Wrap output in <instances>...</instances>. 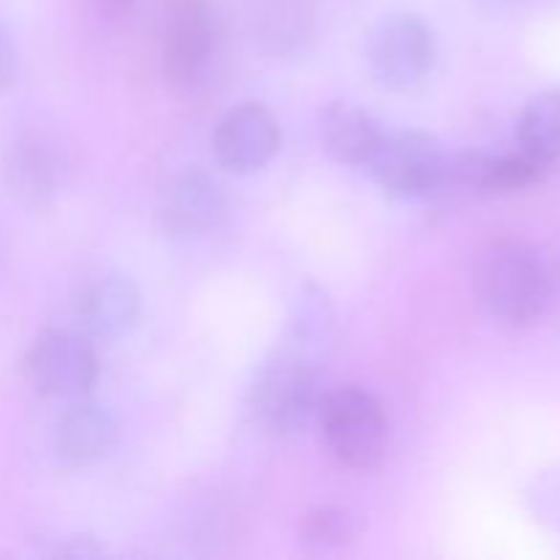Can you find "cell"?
Instances as JSON below:
<instances>
[{"mask_svg":"<svg viewBox=\"0 0 560 560\" xmlns=\"http://www.w3.org/2000/svg\"><path fill=\"white\" fill-rule=\"evenodd\" d=\"M131 3H135V0H98V5H102V11H107L109 16L124 14V11L129 9Z\"/></svg>","mask_w":560,"mask_h":560,"instance_id":"obj_19","label":"cell"},{"mask_svg":"<svg viewBox=\"0 0 560 560\" xmlns=\"http://www.w3.org/2000/svg\"><path fill=\"white\" fill-rule=\"evenodd\" d=\"M320 370L295 350L271 355L255 372L249 408L257 424L273 435H293L317 419L323 402Z\"/></svg>","mask_w":560,"mask_h":560,"instance_id":"obj_2","label":"cell"},{"mask_svg":"<svg viewBox=\"0 0 560 560\" xmlns=\"http://www.w3.org/2000/svg\"><path fill=\"white\" fill-rule=\"evenodd\" d=\"M317 421L328 452L345 468L372 470L386 457L388 416L370 388L348 383L326 392Z\"/></svg>","mask_w":560,"mask_h":560,"instance_id":"obj_3","label":"cell"},{"mask_svg":"<svg viewBox=\"0 0 560 560\" xmlns=\"http://www.w3.org/2000/svg\"><path fill=\"white\" fill-rule=\"evenodd\" d=\"M495 3H498V0H495Z\"/></svg>","mask_w":560,"mask_h":560,"instance_id":"obj_20","label":"cell"},{"mask_svg":"<svg viewBox=\"0 0 560 560\" xmlns=\"http://www.w3.org/2000/svg\"><path fill=\"white\" fill-rule=\"evenodd\" d=\"M27 383L42 397L80 399L93 388L98 377V355L91 339L82 331L52 328L33 339L22 361Z\"/></svg>","mask_w":560,"mask_h":560,"instance_id":"obj_5","label":"cell"},{"mask_svg":"<svg viewBox=\"0 0 560 560\" xmlns=\"http://www.w3.org/2000/svg\"><path fill=\"white\" fill-rule=\"evenodd\" d=\"M217 14L206 0H175L162 33V69L170 85L195 88L206 80L217 55Z\"/></svg>","mask_w":560,"mask_h":560,"instance_id":"obj_7","label":"cell"},{"mask_svg":"<svg viewBox=\"0 0 560 560\" xmlns=\"http://www.w3.org/2000/svg\"><path fill=\"white\" fill-rule=\"evenodd\" d=\"M520 148L545 164L560 162V91H545L528 102L517 126Z\"/></svg>","mask_w":560,"mask_h":560,"instance_id":"obj_15","label":"cell"},{"mask_svg":"<svg viewBox=\"0 0 560 560\" xmlns=\"http://www.w3.org/2000/svg\"><path fill=\"white\" fill-rule=\"evenodd\" d=\"M228 217V189L208 170H180L159 191L156 222L170 238H202L222 228Z\"/></svg>","mask_w":560,"mask_h":560,"instance_id":"obj_6","label":"cell"},{"mask_svg":"<svg viewBox=\"0 0 560 560\" xmlns=\"http://www.w3.org/2000/svg\"><path fill=\"white\" fill-rule=\"evenodd\" d=\"M260 38L273 55L304 52V44L312 38L310 9L299 0H279L262 16Z\"/></svg>","mask_w":560,"mask_h":560,"instance_id":"obj_17","label":"cell"},{"mask_svg":"<svg viewBox=\"0 0 560 560\" xmlns=\"http://www.w3.org/2000/svg\"><path fill=\"white\" fill-rule=\"evenodd\" d=\"M448 156L441 140L419 129L383 135L370 159V173L386 195L399 200H421L446 189Z\"/></svg>","mask_w":560,"mask_h":560,"instance_id":"obj_4","label":"cell"},{"mask_svg":"<svg viewBox=\"0 0 560 560\" xmlns=\"http://www.w3.org/2000/svg\"><path fill=\"white\" fill-rule=\"evenodd\" d=\"M16 80V49L9 33L0 25V93L9 91Z\"/></svg>","mask_w":560,"mask_h":560,"instance_id":"obj_18","label":"cell"},{"mask_svg":"<svg viewBox=\"0 0 560 560\" xmlns=\"http://www.w3.org/2000/svg\"><path fill=\"white\" fill-rule=\"evenodd\" d=\"M547 170L550 164L536 159L525 148L509 153L468 151L452 156L446 186L468 195H512L541 184Z\"/></svg>","mask_w":560,"mask_h":560,"instance_id":"obj_11","label":"cell"},{"mask_svg":"<svg viewBox=\"0 0 560 560\" xmlns=\"http://www.w3.org/2000/svg\"><path fill=\"white\" fill-rule=\"evenodd\" d=\"M435 55V36L419 16H392L370 38L372 74L388 91L408 93L424 85Z\"/></svg>","mask_w":560,"mask_h":560,"instance_id":"obj_8","label":"cell"},{"mask_svg":"<svg viewBox=\"0 0 560 560\" xmlns=\"http://www.w3.org/2000/svg\"><path fill=\"white\" fill-rule=\"evenodd\" d=\"M211 148L219 167L228 173H257L282 148V129L277 115L262 104H235L213 126Z\"/></svg>","mask_w":560,"mask_h":560,"instance_id":"obj_9","label":"cell"},{"mask_svg":"<svg viewBox=\"0 0 560 560\" xmlns=\"http://www.w3.org/2000/svg\"><path fill=\"white\" fill-rule=\"evenodd\" d=\"M63 175V156L47 137L25 135L5 151V186L25 208H47L58 197Z\"/></svg>","mask_w":560,"mask_h":560,"instance_id":"obj_12","label":"cell"},{"mask_svg":"<svg viewBox=\"0 0 560 560\" xmlns=\"http://www.w3.org/2000/svg\"><path fill=\"white\" fill-rule=\"evenodd\" d=\"M74 320L88 339H120L137 326L142 299L137 284L120 271H96L74 293Z\"/></svg>","mask_w":560,"mask_h":560,"instance_id":"obj_10","label":"cell"},{"mask_svg":"<svg viewBox=\"0 0 560 560\" xmlns=\"http://www.w3.org/2000/svg\"><path fill=\"white\" fill-rule=\"evenodd\" d=\"M383 135L381 120L353 102H334L320 118L323 148L334 162L348 167H366Z\"/></svg>","mask_w":560,"mask_h":560,"instance_id":"obj_14","label":"cell"},{"mask_svg":"<svg viewBox=\"0 0 560 560\" xmlns=\"http://www.w3.org/2000/svg\"><path fill=\"white\" fill-rule=\"evenodd\" d=\"M474 284L481 306L503 326H534L552 304L550 266L525 241H495L481 249Z\"/></svg>","mask_w":560,"mask_h":560,"instance_id":"obj_1","label":"cell"},{"mask_svg":"<svg viewBox=\"0 0 560 560\" xmlns=\"http://www.w3.org/2000/svg\"><path fill=\"white\" fill-rule=\"evenodd\" d=\"M118 443V424L102 405L85 397L71 399L69 408L52 427V452L66 468H91L113 454Z\"/></svg>","mask_w":560,"mask_h":560,"instance_id":"obj_13","label":"cell"},{"mask_svg":"<svg viewBox=\"0 0 560 560\" xmlns=\"http://www.w3.org/2000/svg\"><path fill=\"white\" fill-rule=\"evenodd\" d=\"M364 530L359 514L348 506H315L301 517L299 541L306 550L315 552H334L355 545Z\"/></svg>","mask_w":560,"mask_h":560,"instance_id":"obj_16","label":"cell"}]
</instances>
